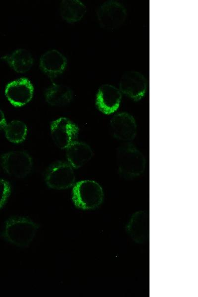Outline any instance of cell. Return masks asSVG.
<instances>
[{"mask_svg": "<svg viewBox=\"0 0 198 297\" xmlns=\"http://www.w3.org/2000/svg\"><path fill=\"white\" fill-rule=\"evenodd\" d=\"M104 194L97 182L90 180L77 182L72 190V200L75 206L84 210L94 209L102 202Z\"/></svg>", "mask_w": 198, "mask_h": 297, "instance_id": "3957f363", "label": "cell"}, {"mask_svg": "<svg viewBox=\"0 0 198 297\" xmlns=\"http://www.w3.org/2000/svg\"><path fill=\"white\" fill-rule=\"evenodd\" d=\"M126 231L131 238L138 244L146 242L148 236V217L144 211L134 213L126 227Z\"/></svg>", "mask_w": 198, "mask_h": 297, "instance_id": "7c38bea8", "label": "cell"}, {"mask_svg": "<svg viewBox=\"0 0 198 297\" xmlns=\"http://www.w3.org/2000/svg\"><path fill=\"white\" fill-rule=\"evenodd\" d=\"M110 130L114 138L124 141H132L137 133L135 120L128 113H118L110 120Z\"/></svg>", "mask_w": 198, "mask_h": 297, "instance_id": "30bf717a", "label": "cell"}, {"mask_svg": "<svg viewBox=\"0 0 198 297\" xmlns=\"http://www.w3.org/2000/svg\"><path fill=\"white\" fill-rule=\"evenodd\" d=\"M126 14L124 6L115 0L104 2L97 12L100 26L107 30H113L121 26L126 19Z\"/></svg>", "mask_w": 198, "mask_h": 297, "instance_id": "5b68a950", "label": "cell"}, {"mask_svg": "<svg viewBox=\"0 0 198 297\" xmlns=\"http://www.w3.org/2000/svg\"><path fill=\"white\" fill-rule=\"evenodd\" d=\"M6 124L4 114L0 108V130L4 129Z\"/></svg>", "mask_w": 198, "mask_h": 297, "instance_id": "ffe728a7", "label": "cell"}, {"mask_svg": "<svg viewBox=\"0 0 198 297\" xmlns=\"http://www.w3.org/2000/svg\"><path fill=\"white\" fill-rule=\"evenodd\" d=\"M1 164L4 171L10 176L23 178L30 173L32 160L25 151H11L1 155Z\"/></svg>", "mask_w": 198, "mask_h": 297, "instance_id": "277c9868", "label": "cell"}, {"mask_svg": "<svg viewBox=\"0 0 198 297\" xmlns=\"http://www.w3.org/2000/svg\"><path fill=\"white\" fill-rule=\"evenodd\" d=\"M50 130L55 144L59 148L65 149L77 138L79 129L68 119L60 117L51 122Z\"/></svg>", "mask_w": 198, "mask_h": 297, "instance_id": "52a82bcc", "label": "cell"}, {"mask_svg": "<svg viewBox=\"0 0 198 297\" xmlns=\"http://www.w3.org/2000/svg\"><path fill=\"white\" fill-rule=\"evenodd\" d=\"M86 12V6L80 0H63L60 5L62 18L68 23L80 20Z\"/></svg>", "mask_w": 198, "mask_h": 297, "instance_id": "e0dca14e", "label": "cell"}, {"mask_svg": "<svg viewBox=\"0 0 198 297\" xmlns=\"http://www.w3.org/2000/svg\"><path fill=\"white\" fill-rule=\"evenodd\" d=\"M33 92L34 87L30 81L27 78H21L7 84L5 95L13 106L20 107L30 101Z\"/></svg>", "mask_w": 198, "mask_h": 297, "instance_id": "ba28073f", "label": "cell"}, {"mask_svg": "<svg viewBox=\"0 0 198 297\" xmlns=\"http://www.w3.org/2000/svg\"><path fill=\"white\" fill-rule=\"evenodd\" d=\"M39 225L31 219L23 217H13L5 222L3 238L19 247H26L35 236Z\"/></svg>", "mask_w": 198, "mask_h": 297, "instance_id": "6da1fadb", "label": "cell"}, {"mask_svg": "<svg viewBox=\"0 0 198 297\" xmlns=\"http://www.w3.org/2000/svg\"><path fill=\"white\" fill-rule=\"evenodd\" d=\"M4 130L7 139L15 144L24 141L27 133V128L25 124L19 120H13L7 124Z\"/></svg>", "mask_w": 198, "mask_h": 297, "instance_id": "ac0fdd59", "label": "cell"}, {"mask_svg": "<svg viewBox=\"0 0 198 297\" xmlns=\"http://www.w3.org/2000/svg\"><path fill=\"white\" fill-rule=\"evenodd\" d=\"M121 97V92L116 87L108 84L103 85L97 93L96 105L103 113L110 114L119 106Z\"/></svg>", "mask_w": 198, "mask_h": 297, "instance_id": "8fae6325", "label": "cell"}, {"mask_svg": "<svg viewBox=\"0 0 198 297\" xmlns=\"http://www.w3.org/2000/svg\"><path fill=\"white\" fill-rule=\"evenodd\" d=\"M116 160L118 172L124 178H134L145 170V157L133 144L127 143L120 146L117 150Z\"/></svg>", "mask_w": 198, "mask_h": 297, "instance_id": "7a4b0ae2", "label": "cell"}, {"mask_svg": "<svg viewBox=\"0 0 198 297\" xmlns=\"http://www.w3.org/2000/svg\"><path fill=\"white\" fill-rule=\"evenodd\" d=\"M45 180L47 185L52 189L69 188L73 185L75 180L73 167L69 163L57 162L49 168Z\"/></svg>", "mask_w": 198, "mask_h": 297, "instance_id": "8992f818", "label": "cell"}, {"mask_svg": "<svg viewBox=\"0 0 198 297\" xmlns=\"http://www.w3.org/2000/svg\"><path fill=\"white\" fill-rule=\"evenodd\" d=\"M45 97L49 104L53 106H61L71 102L73 93L66 85L53 83L47 89Z\"/></svg>", "mask_w": 198, "mask_h": 297, "instance_id": "2e32d148", "label": "cell"}, {"mask_svg": "<svg viewBox=\"0 0 198 297\" xmlns=\"http://www.w3.org/2000/svg\"><path fill=\"white\" fill-rule=\"evenodd\" d=\"M93 151L87 144L73 141L66 148V157L69 163L74 168L81 167L92 157Z\"/></svg>", "mask_w": 198, "mask_h": 297, "instance_id": "5bb4252c", "label": "cell"}, {"mask_svg": "<svg viewBox=\"0 0 198 297\" xmlns=\"http://www.w3.org/2000/svg\"><path fill=\"white\" fill-rule=\"evenodd\" d=\"M10 193L11 187L9 183L0 178V209L5 204Z\"/></svg>", "mask_w": 198, "mask_h": 297, "instance_id": "d6986e66", "label": "cell"}, {"mask_svg": "<svg viewBox=\"0 0 198 297\" xmlns=\"http://www.w3.org/2000/svg\"><path fill=\"white\" fill-rule=\"evenodd\" d=\"M147 81L140 72L128 71L122 76L119 88L121 93L134 100L141 99L147 90Z\"/></svg>", "mask_w": 198, "mask_h": 297, "instance_id": "9c48e42d", "label": "cell"}, {"mask_svg": "<svg viewBox=\"0 0 198 297\" xmlns=\"http://www.w3.org/2000/svg\"><path fill=\"white\" fill-rule=\"evenodd\" d=\"M9 66L17 73H25L29 71L33 64L31 53L24 49H18L11 54L1 57Z\"/></svg>", "mask_w": 198, "mask_h": 297, "instance_id": "9a60e30c", "label": "cell"}, {"mask_svg": "<svg viewBox=\"0 0 198 297\" xmlns=\"http://www.w3.org/2000/svg\"><path fill=\"white\" fill-rule=\"evenodd\" d=\"M67 63L66 58L61 52L55 50H51L41 56L40 67L48 76L54 78L63 73Z\"/></svg>", "mask_w": 198, "mask_h": 297, "instance_id": "4fadbf2b", "label": "cell"}]
</instances>
